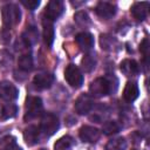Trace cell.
<instances>
[{
	"mask_svg": "<svg viewBox=\"0 0 150 150\" xmlns=\"http://www.w3.org/2000/svg\"><path fill=\"white\" fill-rule=\"evenodd\" d=\"M117 87L118 80L114 75L107 77H97L89 86V95L91 97H103L115 93Z\"/></svg>",
	"mask_w": 150,
	"mask_h": 150,
	"instance_id": "obj_1",
	"label": "cell"
},
{
	"mask_svg": "<svg viewBox=\"0 0 150 150\" xmlns=\"http://www.w3.org/2000/svg\"><path fill=\"white\" fill-rule=\"evenodd\" d=\"M2 22L6 28L16 26L21 20V11L15 4H6L1 8Z\"/></svg>",
	"mask_w": 150,
	"mask_h": 150,
	"instance_id": "obj_2",
	"label": "cell"
},
{
	"mask_svg": "<svg viewBox=\"0 0 150 150\" xmlns=\"http://www.w3.org/2000/svg\"><path fill=\"white\" fill-rule=\"evenodd\" d=\"M26 112H25V121H29L33 120L38 116H40L42 114L43 110V104H42V100L38 96H28L26 98Z\"/></svg>",
	"mask_w": 150,
	"mask_h": 150,
	"instance_id": "obj_3",
	"label": "cell"
},
{
	"mask_svg": "<svg viewBox=\"0 0 150 150\" xmlns=\"http://www.w3.org/2000/svg\"><path fill=\"white\" fill-rule=\"evenodd\" d=\"M39 128H40V131L43 132L47 137L53 136L60 128L59 117L52 112H45L41 118V123Z\"/></svg>",
	"mask_w": 150,
	"mask_h": 150,
	"instance_id": "obj_4",
	"label": "cell"
},
{
	"mask_svg": "<svg viewBox=\"0 0 150 150\" xmlns=\"http://www.w3.org/2000/svg\"><path fill=\"white\" fill-rule=\"evenodd\" d=\"M64 79L68 82V84L75 89L82 87L83 84V75L80 68L73 63L68 64L64 69Z\"/></svg>",
	"mask_w": 150,
	"mask_h": 150,
	"instance_id": "obj_5",
	"label": "cell"
},
{
	"mask_svg": "<svg viewBox=\"0 0 150 150\" xmlns=\"http://www.w3.org/2000/svg\"><path fill=\"white\" fill-rule=\"evenodd\" d=\"M63 12H64V4L61 0H50L45 8L46 19L50 21L59 19L63 14Z\"/></svg>",
	"mask_w": 150,
	"mask_h": 150,
	"instance_id": "obj_6",
	"label": "cell"
},
{
	"mask_svg": "<svg viewBox=\"0 0 150 150\" xmlns=\"http://www.w3.org/2000/svg\"><path fill=\"white\" fill-rule=\"evenodd\" d=\"M74 108L79 115H87L94 108V100L89 94H81L76 98Z\"/></svg>",
	"mask_w": 150,
	"mask_h": 150,
	"instance_id": "obj_7",
	"label": "cell"
},
{
	"mask_svg": "<svg viewBox=\"0 0 150 150\" xmlns=\"http://www.w3.org/2000/svg\"><path fill=\"white\" fill-rule=\"evenodd\" d=\"M19 97V89L9 81L0 82V98L7 102L15 101Z\"/></svg>",
	"mask_w": 150,
	"mask_h": 150,
	"instance_id": "obj_8",
	"label": "cell"
},
{
	"mask_svg": "<svg viewBox=\"0 0 150 150\" xmlns=\"http://www.w3.org/2000/svg\"><path fill=\"white\" fill-rule=\"evenodd\" d=\"M79 136L86 143H96L101 137V131L95 127L83 125L79 130Z\"/></svg>",
	"mask_w": 150,
	"mask_h": 150,
	"instance_id": "obj_9",
	"label": "cell"
},
{
	"mask_svg": "<svg viewBox=\"0 0 150 150\" xmlns=\"http://www.w3.org/2000/svg\"><path fill=\"white\" fill-rule=\"evenodd\" d=\"M116 6L108 1H100L95 7V13L101 19L108 20L116 14Z\"/></svg>",
	"mask_w": 150,
	"mask_h": 150,
	"instance_id": "obj_10",
	"label": "cell"
},
{
	"mask_svg": "<svg viewBox=\"0 0 150 150\" xmlns=\"http://www.w3.org/2000/svg\"><path fill=\"white\" fill-rule=\"evenodd\" d=\"M53 82H54V75L52 73H48V71H40L33 79L34 86L41 90L50 88Z\"/></svg>",
	"mask_w": 150,
	"mask_h": 150,
	"instance_id": "obj_11",
	"label": "cell"
},
{
	"mask_svg": "<svg viewBox=\"0 0 150 150\" xmlns=\"http://www.w3.org/2000/svg\"><path fill=\"white\" fill-rule=\"evenodd\" d=\"M40 128L36 125H28L25 130H23V139L26 142L27 145L33 146L35 144L39 143L40 139Z\"/></svg>",
	"mask_w": 150,
	"mask_h": 150,
	"instance_id": "obj_12",
	"label": "cell"
},
{
	"mask_svg": "<svg viewBox=\"0 0 150 150\" xmlns=\"http://www.w3.org/2000/svg\"><path fill=\"white\" fill-rule=\"evenodd\" d=\"M120 69L123 75L130 77V76H136L139 73V66L135 60L131 59H125L120 63Z\"/></svg>",
	"mask_w": 150,
	"mask_h": 150,
	"instance_id": "obj_13",
	"label": "cell"
},
{
	"mask_svg": "<svg viewBox=\"0 0 150 150\" xmlns=\"http://www.w3.org/2000/svg\"><path fill=\"white\" fill-rule=\"evenodd\" d=\"M42 27H43V41L47 45L48 48H50L53 46L54 42V38H55V29H54V25L53 21L48 20V19H43L42 21Z\"/></svg>",
	"mask_w": 150,
	"mask_h": 150,
	"instance_id": "obj_14",
	"label": "cell"
},
{
	"mask_svg": "<svg viewBox=\"0 0 150 150\" xmlns=\"http://www.w3.org/2000/svg\"><path fill=\"white\" fill-rule=\"evenodd\" d=\"M75 41H76L77 46L80 47V49H82L84 52L90 50L94 47V42H95L94 41V36L90 33H87V32L79 33L75 36Z\"/></svg>",
	"mask_w": 150,
	"mask_h": 150,
	"instance_id": "obj_15",
	"label": "cell"
},
{
	"mask_svg": "<svg viewBox=\"0 0 150 150\" xmlns=\"http://www.w3.org/2000/svg\"><path fill=\"white\" fill-rule=\"evenodd\" d=\"M138 96H139L138 84L135 81L127 82V84L124 87V90H123V98H124V101H127L128 103H131L135 100H137Z\"/></svg>",
	"mask_w": 150,
	"mask_h": 150,
	"instance_id": "obj_16",
	"label": "cell"
},
{
	"mask_svg": "<svg viewBox=\"0 0 150 150\" xmlns=\"http://www.w3.org/2000/svg\"><path fill=\"white\" fill-rule=\"evenodd\" d=\"M148 9H149V2H135L131 6V14L137 21H144L148 15Z\"/></svg>",
	"mask_w": 150,
	"mask_h": 150,
	"instance_id": "obj_17",
	"label": "cell"
},
{
	"mask_svg": "<svg viewBox=\"0 0 150 150\" xmlns=\"http://www.w3.org/2000/svg\"><path fill=\"white\" fill-rule=\"evenodd\" d=\"M18 114V107L13 103H7V104H0V120L5 121L8 118L15 117Z\"/></svg>",
	"mask_w": 150,
	"mask_h": 150,
	"instance_id": "obj_18",
	"label": "cell"
},
{
	"mask_svg": "<svg viewBox=\"0 0 150 150\" xmlns=\"http://www.w3.org/2000/svg\"><path fill=\"white\" fill-rule=\"evenodd\" d=\"M0 150H22L18 143L16 138L12 135H6L0 139Z\"/></svg>",
	"mask_w": 150,
	"mask_h": 150,
	"instance_id": "obj_19",
	"label": "cell"
},
{
	"mask_svg": "<svg viewBox=\"0 0 150 150\" xmlns=\"http://www.w3.org/2000/svg\"><path fill=\"white\" fill-rule=\"evenodd\" d=\"M38 29L34 26H29L27 27V29L23 32L22 34V40L25 41V43L27 46H32L34 43H36L38 41Z\"/></svg>",
	"mask_w": 150,
	"mask_h": 150,
	"instance_id": "obj_20",
	"label": "cell"
},
{
	"mask_svg": "<svg viewBox=\"0 0 150 150\" xmlns=\"http://www.w3.org/2000/svg\"><path fill=\"white\" fill-rule=\"evenodd\" d=\"M74 145V138L69 135L62 136L54 144V150H69Z\"/></svg>",
	"mask_w": 150,
	"mask_h": 150,
	"instance_id": "obj_21",
	"label": "cell"
},
{
	"mask_svg": "<svg viewBox=\"0 0 150 150\" xmlns=\"http://www.w3.org/2000/svg\"><path fill=\"white\" fill-rule=\"evenodd\" d=\"M18 66H19V69H21L25 73L30 71L33 69V57H32V55L28 54V53L27 54H22L19 57Z\"/></svg>",
	"mask_w": 150,
	"mask_h": 150,
	"instance_id": "obj_22",
	"label": "cell"
},
{
	"mask_svg": "<svg viewBox=\"0 0 150 150\" xmlns=\"http://www.w3.org/2000/svg\"><path fill=\"white\" fill-rule=\"evenodd\" d=\"M125 149H127V141L124 137L112 138L105 145V150H125Z\"/></svg>",
	"mask_w": 150,
	"mask_h": 150,
	"instance_id": "obj_23",
	"label": "cell"
},
{
	"mask_svg": "<svg viewBox=\"0 0 150 150\" xmlns=\"http://www.w3.org/2000/svg\"><path fill=\"white\" fill-rule=\"evenodd\" d=\"M121 130V124L117 122V121H107L103 123L102 125V131L104 135H108V136H111V135H115L117 134L118 131Z\"/></svg>",
	"mask_w": 150,
	"mask_h": 150,
	"instance_id": "obj_24",
	"label": "cell"
},
{
	"mask_svg": "<svg viewBox=\"0 0 150 150\" xmlns=\"http://www.w3.org/2000/svg\"><path fill=\"white\" fill-rule=\"evenodd\" d=\"M81 66H82V69L86 73H90L96 67V59H95V56L93 54L84 55L83 59H82V61H81Z\"/></svg>",
	"mask_w": 150,
	"mask_h": 150,
	"instance_id": "obj_25",
	"label": "cell"
},
{
	"mask_svg": "<svg viewBox=\"0 0 150 150\" xmlns=\"http://www.w3.org/2000/svg\"><path fill=\"white\" fill-rule=\"evenodd\" d=\"M74 21L81 26V27H87L89 23H90V18L89 15L87 14V12L84 11H79L74 14Z\"/></svg>",
	"mask_w": 150,
	"mask_h": 150,
	"instance_id": "obj_26",
	"label": "cell"
},
{
	"mask_svg": "<svg viewBox=\"0 0 150 150\" xmlns=\"http://www.w3.org/2000/svg\"><path fill=\"white\" fill-rule=\"evenodd\" d=\"M100 43H101V48H102V49H104V50H110V49H112L114 45L116 43V40L112 39L110 35L102 34L101 38H100Z\"/></svg>",
	"mask_w": 150,
	"mask_h": 150,
	"instance_id": "obj_27",
	"label": "cell"
},
{
	"mask_svg": "<svg viewBox=\"0 0 150 150\" xmlns=\"http://www.w3.org/2000/svg\"><path fill=\"white\" fill-rule=\"evenodd\" d=\"M12 61H13V57L7 50H1L0 52V66L1 67L9 66L12 63Z\"/></svg>",
	"mask_w": 150,
	"mask_h": 150,
	"instance_id": "obj_28",
	"label": "cell"
},
{
	"mask_svg": "<svg viewBox=\"0 0 150 150\" xmlns=\"http://www.w3.org/2000/svg\"><path fill=\"white\" fill-rule=\"evenodd\" d=\"M149 47H150L149 39L148 38L143 39L142 42L139 43V52L143 54V59H144L145 62H146V59H148V55H149Z\"/></svg>",
	"mask_w": 150,
	"mask_h": 150,
	"instance_id": "obj_29",
	"label": "cell"
},
{
	"mask_svg": "<svg viewBox=\"0 0 150 150\" xmlns=\"http://www.w3.org/2000/svg\"><path fill=\"white\" fill-rule=\"evenodd\" d=\"M21 4L29 11H35L40 6V0H21Z\"/></svg>",
	"mask_w": 150,
	"mask_h": 150,
	"instance_id": "obj_30",
	"label": "cell"
},
{
	"mask_svg": "<svg viewBox=\"0 0 150 150\" xmlns=\"http://www.w3.org/2000/svg\"><path fill=\"white\" fill-rule=\"evenodd\" d=\"M40 150H46V149H40Z\"/></svg>",
	"mask_w": 150,
	"mask_h": 150,
	"instance_id": "obj_31",
	"label": "cell"
}]
</instances>
